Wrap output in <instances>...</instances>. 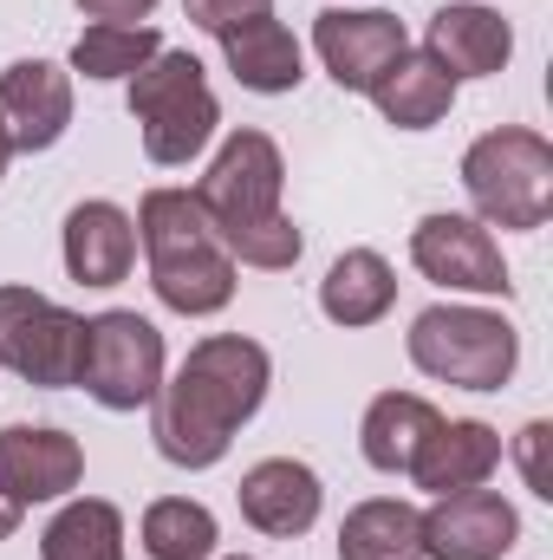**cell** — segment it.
Masks as SVG:
<instances>
[{"label": "cell", "instance_id": "obj_1", "mask_svg": "<svg viewBox=\"0 0 553 560\" xmlns=\"http://www.w3.org/2000/svg\"><path fill=\"white\" fill-rule=\"evenodd\" d=\"M274 385V359L268 346L242 339V332H215V339H196L189 359L176 365V378H163V392L150 398L156 418V456L176 463V469H215L235 443V430L261 411Z\"/></svg>", "mask_w": 553, "mask_h": 560}, {"label": "cell", "instance_id": "obj_2", "mask_svg": "<svg viewBox=\"0 0 553 560\" xmlns=\"http://www.w3.org/2000/svg\"><path fill=\"white\" fill-rule=\"evenodd\" d=\"M280 189H286L280 143L268 131H228L209 176L196 183V202H202V215H209V229H215V242L228 248L235 268L280 275L306 255V235L280 209Z\"/></svg>", "mask_w": 553, "mask_h": 560}, {"label": "cell", "instance_id": "obj_3", "mask_svg": "<svg viewBox=\"0 0 553 560\" xmlns=\"http://www.w3.org/2000/svg\"><path fill=\"white\" fill-rule=\"evenodd\" d=\"M138 242L150 255V287L169 313L209 319L235 300V261L215 242L196 189H150L138 209Z\"/></svg>", "mask_w": 553, "mask_h": 560}, {"label": "cell", "instance_id": "obj_4", "mask_svg": "<svg viewBox=\"0 0 553 560\" xmlns=\"http://www.w3.org/2000/svg\"><path fill=\"white\" fill-rule=\"evenodd\" d=\"M131 118H138V138H143V156L156 170H183L196 163L215 125H222V105L202 79V59L196 52H156L131 79Z\"/></svg>", "mask_w": 553, "mask_h": 560}, {"label": "cell", "instance_id": "obj_5", "mask_svg": "<svg viewBox=\"0 0 553 560\" xmlns=\"http://www.w3.org/2000/svg\"><path fill=\"white\" fill-rule=\"evenodd\" d=\"M462 189L482 229H541L553 215V143L521 125L482 131L462 156Z\"/></svg>", "mask_w": 553, "mask_h": 560}, {"label": "cell", "instance_id": "obj_6", "mask_svg": "<svg viewBox=\"0 0 553 560\" xmlns=\"http://www.w3.org/2000/svg\"><path fill=\"white\" fill-rule=\"evenodd\" d=\"M521 339L489 306H430L411 319V365L436 385L462 392H502L515 378Z\"/></svg>", "mask_w": 553, "mask_h": 560}, {"label": "cell", "instance_id": "obj_7", "mask_svg": "<svg viewBox=\"0 0 553 560\" xmlns=\"http://www.w3.org/2000/svg\"><path fill=\"white\" fill-rule=\"evenodd\" d=\"M0 365L39 392H66L85 372V319L33 287H0Z\"/></svg>", "mask_w": 553, "mask_h": 560}, {"label": "cell", "instance_id": "obj_8", "mask_svg": "<svg viewBox=\"0 0 553 560\" xmlns=\"http://www.w3.org/2000/svg\"><path fill=\"white\" fill-rule=\"evenodd\" d=\"M79 385L105 411L150 405L163 392V332L131 306H111V313L85 319V372H79Z\"/></svg>", "mask_w": 553, "mask_h": 560}, {"label": "cell", "instance_id": "obj_9", "mask_svg": "<svg viewBox=\"0 0 553 560\" xmlns=\"http://www.w3.org/2000/svg\"><path fill=\"white\" fill-rule=\"evenodd\" d=\"M313 46L339 92H372L391 72V59L411 46V33L398 13H378V7H326L313 20Z\"/></svg>", "mask_w": 553, "mask_h": 560}, {"label": "cell", "instance_id": "obj_10", "mask_svg": "<svg viewBox=\"0 0 553 560\" xmlns=\"http://www.w3.org/2000/svg\"><path fill=\"white\" fill-rule=\"evenodd\" d=\"M411 261L436 287H462V293H508V261L502 242L475 222V215H423L411 229Z\"/></svg>", "mask_w": 553, "mask_h": 560}, {"label": "cell", "instance_id": "obj_11", "mask_svg": "<svg viewBox=\"0 0 553 560\" xmlns=\"http://www.w3.org/2000/svg\"><path fill=\"white\" fill-rule=\"evenodd\" d=\"M515 541H521V515L495 489L436 495V509L423 515V560H502Z\"/></svg>", "mask_w": 553, "mask_h": 560}, {"label": "cell", "instance_id": "obj_12", "mask_svg": "<svg viewBox=\"0 0 553 560\" xmlns=\"http://www.w3.org/2000/svg\"><path fill=\"white\" fill-rule=\"evenodd\" d=\"M79 476H85L79 436H66V430H52V423H7V430H0V489H7L20 509L72 495Z\"/></svg>", "mask_w": 553, "mask_h": 560}, {"label": "cell", "instance_id": "obj_13", "mask_svg": "<svg viewBox=\"0 0 553 560\" xmlns=\"http://www.w3.org/2000/svg\"><path fill=\"white\" fill-rule=\"evenodd\" d=\"M0 125L13 150H52L72 125V72H59L52 59H13L0 72Z\"/></svg>", "mask_w": 553, "mask_h": 560}, {"label": "cell", "instance_id": "obj_14", "mask_svg": "<svg viewBox=\"0 0 553 560\" xmlns=\"http://www.w3.org/2000/svg\"><path fill=\"white\" fill-rule=\"evenodd\" d=\"M495 469H502V430H489L482 418H443L423 436L404 476L430 495H462V489H482Z\"/></svg>", "mask_w": 553, "mask_h": 560}, {"label": "cell", "instance_id": "obj_15", "mask_svg": "<svg viewBox=\"0 0 553 560\" xmlns=\"http://www.w3.org/2000/svg\"><path fill=\"white\" fill-rule=\"evenodd\" d=\"M235 502H242V522H255V528L274 535V541H293V535H306V528L319 522L326 489H319V476H313L306 463L268 456V463H255V469L242 476Z\"/></svg>", "mask_w": 553, "mask_h": 560}, {"label": "cell", "instance_id": "obj_16", "mask_svg": "<svg viewBox=\"0 0 553 560\" xmlns=\"http://www.w3.org/2000/svg\"><path fill=\"white\" fill-rule=\"evenodd\" d=\"M423 52L449 79H495L515 52V26L495 7H443V13H430Z\"/></svg>", "mask_w": 553, "mask_h": 560}, {"label": "cell", "instance_id": "obj_17", "mask_svg": "<svg viewBox=\"0 0 553 560\" xmlns=\"http://www.w3.org/2000/svg\"><path fill=\"white\" fill-rule=\"evenodd\" d=\"M138 261V222L118 202H79L66 215V275L79 287H118Z\"/></svg>", "mask_w": 553, "mask_h": 560}, {"label": "cell", "instance_id": "obj_18", "mask_svg": "<svg viewBox=\"0 0 553 560\" xmlns=\"http://www.w3.org/2000/svg\"><path fill=\"white\" fill-rule=\"evenodd\" d=\"M222 59H228V72H235L248 92H261V98L299 92V79H306V52H299V39L280 26L274 13L228 26V33H222Z\"/></svg>", "mask_w": 553, "mask_h": 560}, {"label": "cell", "instance_id": "obj_19", "mask_svg": "<svg viewBox=\"0 0 553 560\" xmlns=\"http://www.w3.org/2000/svg\"><path fill=\"white\" fill-rule=\"evenodd\" d=\"M365 98L378 105L385 125H398V131H430V125L449 118V105H456V79H449L430 52L404 46V52L391 59V72H385Z\"/></svg>", "mask_w": 553, "mask_h": 560}, {"label": "cell", "instance_id": "obj_20", "mask_svg": "<svg viewBox=\"0 0 553 560\" xmlns=\"http://www.w3.org/2000/svg\"><path fill=\"white\" fill-rule=\"evenodd\" d=\"M391 300H398V275H391V261H385L378 248L339 255V261L326 268V280H319V313H326L332 326H345V332L378 326V319L391 313Z\"/></svg>", "mask_w": 553, "mask_h": 560}, {"label": "cell", "instance_id": "obj_21", "mask_svg": "<svg viewBox=\"0 0 553 560\" xmlns=\"http://www.w3.org/2000/svg\"><path fill=\"white\" fill-rule=\"evenodd\" d=\"M436 423H443V411H436L430 398H416V392H385V398H372V411L358 423V450H365L372 469L404 476L411 456L423 450V436H430Z\"/></svg>", "mask_w": 553, "mask_h": 560}, {"label": "cell", "instance_id": "obj_22", "mask_svg": "<svg viewBox=\"0 0 553 560\" xmlns=\"http://www.w3.org/2000/svg\"><path fill=\"white\" fill-rule=\"evenodd\" d=\"M339 560H423V509L411 502H358L339 528Z\"/></svg>", "mask_w": 553, "mask_h": 560}, {"label": "cell", "instance_id": "obj_23", "mask_svg": "<svg viewBox=\"0 0 553 560\" xmlns=\"http://www.w3.org/2000/svg\"><path fill=\"white\" fill-rule=\"evenodd\" d=\"M39 560H125V515L98 495L66 502L39 535Z\"/></svg>", "mask_w": 553, "mask_h": 560}, {"label": "cell", "instance_id": "obj_24", "mask_svg": "<svg viewBox=\"0 0 553 560\" xmlns=\"http://www.w3.org/2000/svg\"><path fill=\"white\" fill-rule=\"evenodd\" d=\"M222 541L215 515L189 495H163L143 509V555L150 560H209Z\"/></svg>", "mask_w": 553, "mask_h": 560}, {"label": "cell", "instance_id": "obj_25", "mask_svg": "<svg viewBox=\"0 0 553 560\" xmlns=\"http://www.w3.org/2000/svg\"><path fill=\"white\" fill-rule=\"evenodd\" d=\"M156 52H163L156 26H85L72 39V72H85V79H138Z\"/></svg>", "mask_w": 553, "mask_h": 560}, {"label": "cell", "instance_id": "obj_26", "mask_svg": "<svg viewBox=\"0 0 553 560\" xmlns=\"http://www.w3.org/2000/svg\"><path fill=\"white\" fill-rule=\"evenodd\" d=\"M183 13L202 26V33H228V26H242V20H261V13H274V0H183Z\"/></svg>", "mask_w": 553, "mask_h": 560}, {"label": "cell", "instance_id": "obj_27", "mask_svg": "<svg viewBox=\"0 0 553 560\" xmlns=\"http://www.w3.org/2000/svg\"><path fill=\"white\" fill-rule=\"evenodd\" d=\"M548 443H553V430H548V423H528V430L515 436V463H521V476H528V489H534L541 502H553V476H548Z\"/></svg>", "mask_w": 553, "mask_h": 560}, {"label": "cell", "instance_id": "obj_28", "mask_svg": "<svg viewBox=\"0 0 553 560\" xmlns=\"http://www.w3.org/2000/svg\"><path fill=\"white\" fill-rule=\"evenodd\" d=\"M79 13L98 26H143L156 13V0H79Z\"/></svg>", "mask_w": 553, "mask_h": 560}, {"label": "cell", "instance_id": "obj_29", "mask_svg": "<svg viewBox=\"0 0 553 560\" xmlns=\"http://www.w3.org/2000/svg\"><path fill=\"white\" fill-rule=\"evenodd\" d=\"M20 515H26V509H20V502H13V495H7V489H0V541H7V535H13V528H20Z\"/></svg>", "mask_w": 553, "mask_h": 560}, {"label": "cell", "instance_id": "obj_30", "mask_svg": "<svg viewBox=\"0 0 553 560\" xmlns=\"http://www.w3.org/2000/svg\"><path fill=\"white\" fill-rule=\"evenodd\" d=\"M7 163H13V138H7V125H0V176H7Z\"/></svg>", "mask_w": 553, "mask_h": 560}, {"label": "cell", "instance_id": "obj_31", "mask_svg": "<svg viewBox=\"0 0 553 560\" xmlns=\"http://www.w3.org/2000/svg\"><path fill=\"white\" fill-rule=\"evenodd\" d=\"M235 560H242V555H235Z\"/></svg>", "mask_w": 553, "mask_h": 560}]
</instances>
